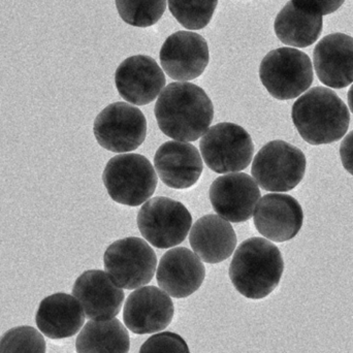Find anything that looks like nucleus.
I'll list each match as a JSON object with an SVG mask.
<instances>
[{"mask_svg":"<svg viewBox=\"0 0 353 353\" xmlns=\"http://www.w3.org/2000/svg\"><path fill=\"white\" fill-rule=\"evenodd\" d=\"M154 114L165 136L180 142H194L211 125L214 107L201 87L192 83L176 82L161 91Z\"/></svg>","mask_w":353,"mask_h":353,"instance_id":"f257e3e1","label":"nucleus"},{"mask_svg":"<svg viewBox=\"0 0 353 353\" xmlns=\"http://www.w3.org/2000/svg\"><path fill=\"white\" fill-rule=\"evenodd\" d=\"M283 271L279 248L255 236L244 241L234 251L228 274L232 285L243 296L261 300L277 288Z\"/></svg>","mask_w":353,"mask_h":353,"instance_id":"f03ea898","label":"nucleus"},{"mask_svg":"<svg viewBox=\"0 0 353 353\" xmlns=\"http://www.w3.org/2000/svg\"><path fill=\"white\" fill-rule=\"evenodd\" d=\"M292 118L303 140L314 146L341 140L350 123L347 105L325 87H314L296 99Z\"/></svg>","mask_w":353,"mask_h":353,"instance_id":"7ed1b4c3","label":"nucleus"},{"mask_svg":"<svg viewBox=\"0 0 353 353\" xmlns=\"http://www.w3.org/2000/svg\"><path fill=\"white\" fill-rule=\"evenodd\" d=\"M259 78L274 99H296L310 88L314 80L312 61L300 50L279 48L263 57Z\"/></svg>","mask_w":353,"mask_h":353,"instance_id":"20e7f679","label":"nucleus"},{"mask_svg":"<svg viewBox=\"0 0 353 353\" xmlns=\"http://www.w3.org/2000/svg\"><path fill=\"white\" fill-rule=\"evenodd\" d=\"M103 181L114 201L138 207L152 196L159 179L146 157L130 153L117 155L108 161Z\"/></svg>","mask_w":353,"mask_h":353,"instance_id":"39448f33","label":"nucleus"},{"mask_svg":"<svg viewBox=\"0 0 353 353\" xmlns=\"http://www.w3.org/2000/svg\"><path fill=\"white\" fill-rule=\"evenodd\" d=\"M306 165L301 149L284 141H272L254 157L251 173L263 190L288 192L302 182Z\"/></svg>","mask_w":353,"mask_h":353,"instance_id":"423d86ee","label":"nucleus"},{"mask_svg":"<svg viewBox=\"0 0 353 353\" xmlns=\"http://www.w3.org/2000/svg\"><path fill=\"white\" fill-rule=\"evenodd\" d=\"M205 165L217 174L247 169L254 154L252 139L238 124L222 122L210 128L199 143Z\"/></svg>","mask_w":353,"mask_h":353,"instance_id":"0eeeda50","label":"nucleus"},{"mask_svg":"<svg viewBox=\"0 0 353 353\" xmlns=\"http://www.w3.org/2000/svg\"><path fill=\"white\" fill-rule=\"evenodd\" d=\"M137 223L147 242L159 249H169L184 242L192 217L180 201L157 196L142 205Z\"/></svg>","mask_w":353,"mask_h":353,"instance_id":"6e6552de","label":"nucleus"},{"mask_svg":"<svg viewBox=\"0 0 353 353\" xmlns=\"http://www.w3.org/2000/svg\"><path fill=\"white\" fill-rule=\"evenodd\" d=\"M108 275L124 290L148 284L154 277L157 257L152 247L141 238L130 236L110 245L103 255Z\"/></svg>","mask_w":353,"mask_h":353,"instance_id":"1a4fd4ad","label":"nucleus"},{"mask_svg":"<svg viewBox=\"0 0 353 353\" xmlns=\"http://www.w3.org/2000/svg\"><path fill=\"white\" fill-rule=\"evenodd\" d=\"M93 134L99 146L114 153L137 150L146 140L147 120L138 108L114 103L97 115Z\"/></svg>","mask_w":353,"mask_h":353,"instance_id":"9d476101","label":"nucleus"},{"mask_svg":"<svg viewBox=\"0 0 353 353\" xmlns=\"http://www.w3.org/2000/svg\"><path fill=\"white\" fill-rule=\"evenodd\" d=\"M165 74L179 82L194 80L203 74L210 61L209 46L201 35L178 31L170 35L159 53Z\"/></svg>","mask_w":353,"mask_h":353,"instance_id":"9b49d317","label":"nucleus"},{"mask_svg":"<svg viewBox=\"0 0 353 353\" xmlns=\"http://www.w3.org/2000/svg\"><path fill=\"white\" fill-rule=\"evenodd\" d=\"M214 211L228 221L245 222L252 217L261 199L257 183L244 173H232L218 176L209 190Z\"/></svg>","mask_w":353,"mask_h":353,"instance_id":"f8f14e48","label":"nucleus"},{"mask_svg":"<svg viewBox=\"0 0 353 353\" xmlns=\"http://www.w3.org/2000/svg\"><path fill=\"white\" fill-rule=\"evenodd\" d=\"M174 314L175 307L169 294L157 286H144L128 296L123 321L132 333L146 335L167 329Z\"/></svg>","mask_w":353,"mask_h":353,"instance_id":"ddd939ff","label":"nucleus"},{"mask_svg":"<svg viewBox=\"0 0 353 353\" xmlns=\"http://www.w3.org/2000/svg\"><path fill=\"white\" fill-rule=\"evenodd\" d=\"M115 84L122 99L134 105H146L157 99L165 86L161 66L150 56L124 60L115 72Z\"/></svg>","mask_w":353,"mask_h":353,"instance_id":"4468645a","label":"nucleus"},{"mask_svg":"<svg viewBox=\"0 0 353 353\" xmlns=\"http://www.w3.org/2000/svg\"><path fill=\"white\" fill-rule=\"evenodd\" d=\"M253 221L257 232L268 240L288 242L300 232L304 212L292 195L270 193L257 203Z\"/></svg>","mask_w":353,"mask_h":353,"instance_id":"2eb2a0df","label":"nucleus"},{"mask_svg":"<svg viewBox=\"0 0 353 353\" xmlns=\"http://www.w3.org/2000/svg\"><path fill=\"white\" fill-rule=\"evenodd\" d=\"M72 296L80 302L88 319H115L121 311L124 292L107 272L90 270L76 280Z\"/></svg>","mask_w":353,"mask_h":353,"instance_id":"dca6fc26","label":"nucleus"},{"mask_svg":"<svg viewBox=\"0 0 353 353\" xmlns=\"http://www.w3.org/2000/svg\"><path fill=\"white\" fill-rule=\"evenodd\" d=\"M205 278V265L195 253L185 247L165 252L157 268L159 288L175 299L188 298L194 294Z\"/></svg>","mask_w":353,"mask_h":353,"instance_id":"f3484780","label":"nucleus"},{"mask_svg":"<svg viewBox=\"0 0 353 353\" xmlns=\"http://www.w3.org/2000/svg\"><path fill=\"white\" fill-rule=\"evenodd\" d=\"M319 81L330 88L342 89L353 83V37L332 33L321 39L313 52Z\"/></svg>","mask_w":353,"mask_h":353,"instance_id":"a211bd4d","label":"nucleus"},{"mask_svg":"<svg viewBox=\"0 0 353 353\" xmlns=\"http://www.w3.org/2000/svg\"><path fill=\"white\" fill-rule=\"evenodd\" d=\"M157 175L167 186L187 189L196 184L203 173V161L193 145L178 141L165 143L154 157Z\"/></svg>","mask_w":353,"mask_h":353,"instance_id":"6ab92c4d","label":"nucleus"},{"mask_svg":"<svg viewBox=\"0 0 353 353\" xmlns=\"http://www.w3.org/2000/svg\"><path fill=\"white\" fill-rule=\"evenodd\" d=\"M85 317L80 302L74 296L58 292L41 301L35 323L46 337L60 340L78 334L84 325Z\"/></svg>","mask_w":353,"mask_h":353,"instance_id":"aec40b11","label":"nucleus"},{"mask_svg":"<svg viewBox=\"0 0 353 353\" xmlns=\"http://www.w3.org/2000/svg\"><path fill=\"white\" fill-rule=\"evenodd\" d=\"M189 243L199 259L215 265L232 256L236 246V234L228 220L209 214L193 224Z\"/></svg>","mask_w":353,"mask_h":353,"instance_id":"412c9836","label":"nucleus"},{"mask_svg":"<svg viewBox=\"0 0 353 353\" xmlns=\"http://www.w3.org/2000/svg\"><path fill=\"white\" fill-rule=\"evenodd\" d=\"M323 23V16L304 12L290 1L276 17L274 29L284 45L306 48L319 39Z\"/></svg>","mask_w":353,"mask_h":353,"instance_id":"4be33fe9","label":"nucleus"},{"mask_svg":"<svg viewBox=\"0 0 353 353\" xmlns=\"http://www.w3.org/2000/svg\"><path fill=\"white\" fill-rule=\"evenodd\" d=\"M130 334L117 319H92L76 340L77 353H128Z\"/></svg>","mask_w":353,"mask_h":353,"instance_id":"5701e85b","label":"nucleus"},{"mask_svg":"<svg viewBox=\"0 0 353 353\" xmlns=\"http://www.w3.org/2000/svg\"><path fill=\"white\" fill-rule=\"evenodd\" d=\"M176 21L189 30H199L210 24L218 0H168Z\"/></svg>","mask_w":353,"mask_h":353,"instance_id":"b1692460","label":"nucleus"},{"mask_svg":"<svg viewBox=\"0 0 353 353\" xmlns=\"http://www.w3.org/2000/svg\"><path fill=\"white\" fill-rule=\"evenodd\" d=\"M119 16L134 27L153 26L167 10V0H116Z\"/></svg>","mask_w":353,"mask_h":353,"instance_id":"393cba45","label":"nucleus"},{"mask_svg":"<svg viewBox=\"0 0 353 353\" xmlns=\"http://www.w3.org/2000/svg\"><path fill=\"white\" fill-rule=\"evenodd\" d=\"M0 353H46L45 338L29 325L14 327L0 338Z\"/></svg>","mask_w":353,"mask_h":353,"instance_id":"a878e982","label":"nucleus"},{"mask_svg":"<svg viewBox=\"0 0 353 353\" xmlns=\"http://www.w3.org/2000/svg\"><path fill=\"white\" fill-rule=\"evenodd\" d=\"M139 353H190L188 345L180 335L172 332H163L151 336Z\"/></svg>","mask_w":353,"mask_h":353,"instance_id":"bb28decb","label":"nucleus"},{"mask_svg":"<svg viewBox=\"0 0 353 353\" xmlns=\"http://www.w3.org/2000/svg\"><path fill=\"white\" fill-rule=\"evenodd\" d=\"M294 6L309 14L325 16L341 8L345 0H290Z\"/></svg>","mask_w":353,"mask_h":353,"instance_id":"cd10ccee","label":"nucleus"},{"mask_svg":"<svg viewBox=\"0 0 353 353\" xmlns=\"http://www.w3.org/2000/svg\"><path fill=\"white\" fill-rule=\"evenodd\" d=\"M340 157L344 169L353 176V130L342 141Z\"/></svg>","mask_w":353,"mask_h":353,"instance_id":"c85d7f7f","label":"nucleus"},{"mask_svg":"<svg viewBox=\"0 0 353 353\" xmlns=\"http://www.w3.org/2000/svg\"><path fill=\"white\" fill-rule=\"evenodd\" d=\"M348 105H350V111L353 114V85L350 87V91L347 93Z\"/></svg>","mask_w":353,"mask_h":353,"instance_id":"c756f323","label":"nucleus"}]
</instances>
